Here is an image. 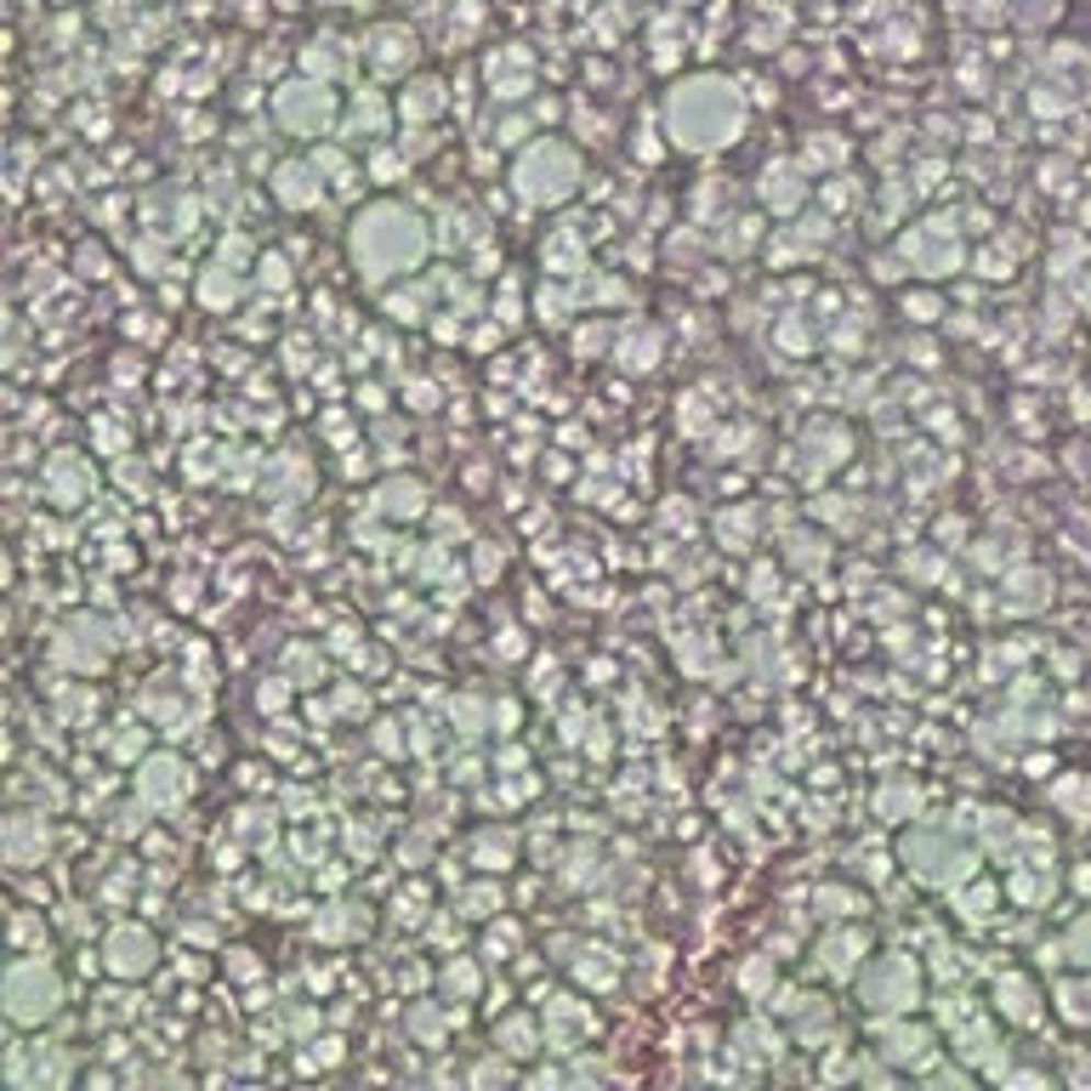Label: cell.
Wrapping results in <instances>:
<instances>
[{
  "mask_svg": "<svg viewBox=\"0 0 1091 1091\" xmlns=\"http://www.w3.org/2000/svg\"><path fill=\"white\" fill-rule=\"evenodd\" d=\"M352 245H359V262H364L370 273H398V268H409L415 256H421V228H415L404 211L381 205V211H370V216L359 222Z\"/></svg>",
  "mask_w": 1091,
  "mask_h": 1091,
  "instance_id": "obj_1",
  "label": "cell"
},
{
  "mask_svg": "<svg viewBox=\"0 0 1091 1091\" xmlns=\"http://www.w3.org/2000/svg\"><path fill=\"white\" fill-rule=\"evenodd\" d=\"M518 188L529 200H563L574 188V159L563 148H535L524 159V171H518Z\"/></svg>",
  "mask_w": 1091,
  "mask_h": 1091,
  "instance_id": "obj_2",
  "label": "cell"
},
{
  "mask_svg": "<svg viewBox=\"0 0 1091 1091\" xmlns=\"http://www.w3.org/2000/svg\"><path fill=\"white\" fill-rule=\"evenodd\" d=\"M7 994H12V1017H23V1023H35L57 1006V983H52L46 967H12Z\"/></svg>",
  "mask_w": 1091,
  "mask_h": 1091,
  "instance_id": "obj_3",
  "label": "cell"
},
{
  "mask_svg": "<svg viewBox=\"0 0 1091 1091\" xmlns=\"http://www.w3.org/2000/svg\"><path fill=\"white\" fill-rule=\"evenodd\" d=\"M109 967H114L120 978L148 972V967H154V944H148V933H132V926H120V933L109 938Z\"/></svg>",
  "mask_w": 1091,
  "mask_h": 1091,
  "instance_id": "obj_4",
  "label": "cell"
},
{
  "mask_svg": "<svg viewBox=\"0 0 1091 1091\" xmlns=\"http://www.w3.org/2000/svg\"><path fill=\"white\" fill-rule=\"evenodd\" d=\"M870 994H876L870 1006H904L910 994H915V972H910V960H887V967L870 978Z\"/></svg>",
  "mask_w": 1091,
  "mask_h": 1091,
  "instance_id": "obj_5",
  "label": "cell"
},
{
  "mask_svg": "<svg viewBox=\"0 0 1091 1091\" xmlns=\"http://www.w3.org/2000/svg\"><path fill=\"white\" fill-rule=\"evenodd\" d=\"M182 790H188V779H177V762H154L148 774H143V796L148 801H171Z\"/></svg>",
  "mask_w": 1091,
  "mask_h": 1091,
  "instance_id": "obj_6",
  "label": "cell"
},
{
  "mask_svg": "<svg viewBox=\"0 0 1091 1091\" xmlns=\"http://www.w3.org/2000/svg\"><path fill=\"white\" fill-rule=\"evenodd\" d=\"M279 194L291 200V205H313V200H318V188H307V177H302V171H284V177H279Z\"/></svg>",
  "mask_w": 1091,
  "mask_h": 1091,
  "instance_id": "obj_7",
  "label": "cell"
},
{
  "mask_svg": "<svg viewBox=\"0 0 1091 1091\" xmlns=\"http://www.w3.org/2000/svg\"><path fill=\"white\" fill-rule=\"evenodd\" d=\"M387 511H421V490H415V484H393L387 490Z\"/></svg>",
  "mask_w": 1091,
  "mask_h": 1091,
  "instance_id": "obj_8",
  "label": "cell"
},
{
  "mask_svg": "<svg viewBox=\"0 0 1091 1091\" xmlns=\"http://www.w3.org/2000/svg\"><path fill=\"white\" fill-rule=\"evenodd\" d=\"M921 1046H926V1035H904V1030H898L887 1051H892V1057H921Z\"/></svg>",
  "mask_w": 1091,
  "mask_h": 1091,
  "instance_id": "obj_9",
  "label": "cell"
},
{
  "mask_svg": "<svg viewBox=\"0 0 1091 1091\" xmlns=\"http://www.w3.org/2000/svg\"><path fill=\"white\" fill-rule=\"evenodd\" d=\"M506 1041H511V1051H529V1030H524V1023H506Z\"/></svg>",
  "mask_w": 1091,
  "mask_h": 1091,
  "instance_id": "obj_10",
  "label": "cell"
}]
</instances>
